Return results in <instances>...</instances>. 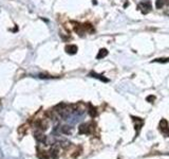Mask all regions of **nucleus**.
<instances>
[{"mask_svg": "<svg viewBox=\"0 0 169 159\" xmlns=\"http://www.w3.org/2000/svg\"><path fill=\"white\" fill-rule=\"evenodd\" d=\"M137 8H139L143 14H148L152 8L151 0H142V1L137 4Z\"/></svg>", "mask_w": 169, "mask_h": 159, "instance_id": "1", "label": "nucleus"}, {"mask_svg": "<svg viewBox=\"0 0 169 159\" xmlns=\"http://www.w3.org/2000/svg\"><path fill=\"white\" fill-rule=\"evenodd\" d=\"M88 112H89V114H90L92 118H94V117H96V114H97V111H96V108L95 107H93L91 104H89V110H88Z\"/></svg>", "mask_w": 169, "mask_h": 159, "instance_id": "9", "label": "nucleus"}, {"mask_svg": "<svg viewBox=\"0 0 169 159\" xmlns=\"http://www.w3.org/2000/svg\"><path fill=\"white\" fill-rule=\"evenodd\" d=\"M90 76H92V78H98V80H100L101 82H109V80L108 78H106L105 76H103V75H100V74H97V73H95V72H90Z\"/></svg>", "mask_w": 169, "mask_h": 159, "instance_id": "7", "label": "nucleus"}, {"mask_svg": "<svg viewBox=\"0 0 169 159\" xmlns=\"http://www.w3.org/2000/svg\"><path fill=\"white\" fill-rule=\"evenodd\" d=\"M65 52H67L68 54L73 55V54H75V53L77 52L78 49H77V47H76L75 45H68V46H65Z\"/></svg>", "mask_w": 169, "mask_h": 159, "instance_id": "4", "label": "nucleus"}, {"mask_svg": "<svg viewBox=\"0 0 169 159\" xmlns=\"http://www.w3.org/2000/svg\"><path fill=\"white\" fill-rule=\"evenodd\" d=\"M108 55V50L107 49H105V48H103V49H100L99 50V52H98V54L96 55V58L97 59H101V58H104V57H106Z\"/></svg>", "mask_w": 169, "mask_h": 159, "instance_id": "8", "label": "nucleus"}, {"mask_svg": "<svg viewBox=\"0 0 169 159\" xmlns=\"http://www.w3.org/2000/svg\"><path fill=\"white\" fill-rule=\"evenodd\" d=\"M169 3V0H156L155 1V8H162L165 5Z\"/></svg>", "mask_w": 169, "mask_h": 159, "instance_id": "6", "label": "nucleus"}, {"mask_svg": "<svg viewBox=\"0 0 169 159\" xmlns=\"http://www.w3.org/2000/svg\"><path fill=\"white\" fill-rule=\"evenodd\" d=\"M160 129H161V131H162V134L165 136V137H169V125H168V122H167L165 119L161 120Z\"/></svg>", "mask_w": 169, "mask_h": 159, "instance_id": "3", "label": "nucleus"}, {"mask_svg": "<svg viewBox=\"0 0 169 159\" xmlns=\"http://www.w3.org/2000/svg\"><path fill=\"white\" fill-rule=\"evenodd\" d=\"M154 100H155V98H154L153 95H150V97H148V98H147V101H149L150 103H152L151 101H154Z\"/></svg>", "mask_w": 169, "mask_h": 159, "instance_id": "11", "label": "nucleus"}, {"mask_svg": "<svg viewBox=\"0 0 169 159\" xmlns=\"http://www.w3.org/2000/svg\"><path fill=\"white\" fill-rule=\"evenodd\" d=\"M168 63L169 61V57H164V58H156L154 61H152V63Z\"/></svg>", "mask_w": 169, "mask_h": 159, "instance_id": "10", "label": "nucleus"}, {"mask_svg": "<svg viewBox=\"0 0 169 159\" xmlns=\"http://www.w3.org/2000/svg\"><path fill=\"white\" fill-rule=\"evenodd\" d=\"M94 124L93 123H86V124L80 125L79 127V134H86V135H89V134L92 133L93 128H94Z\"/></svg>", "mask_w": 169, "mask_h": 159, "instance_id": "2", "label": "nucleus"}, {"mask_svg": "<svg viewBox=\"0 0 169 159\" xmlns=\"http://www.w3.org/2000/svg\"><path fill=\"white\" fill-rule=\"evenodd\" d=\"M132 118H133V121L135 122V129L139 131L141 129L142 125L144 124V121L141 118H135V117H132Z\"/></svg>", "mask_w": 169, "mask_h": 159, "instance_id": "5", "label": "nucleus"}]
</instances>
